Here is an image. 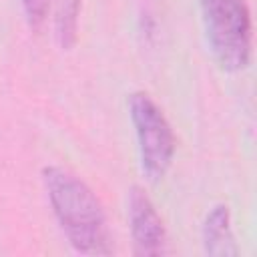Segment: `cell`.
Segmentation results:
<instances>
[{"label":"cell","mask_w":257,"mask_h":257,"mask_svg":"<svg viewBox=\"0 0 257 257\" xmlns=\"http://www.w3.org/2000/svg\"><path fill=\"white\" fill-rule=\"evenodd\" d=\"M20 4H22V10H24L28 26L38 30L46 20L48 8H50V0H20Z\"/></svg>","instance_id":"cell-7"},{"label":"cell","mask_w":257,"mask_h":257,"mask_svg":"<svg viewBox=\"0 0 257 257\" xmlns=\"http://www.w3.org/2000/svg\"><path fill=\"white\" fill-rule=\"evenodd\" d=\"M203 249L211 257H237L239 247L235 243L231 227V211L225 203H219L209 209L201 229Z\"/></svg>","instance_id":"cell-5"},{"label":"cell","mask_w":257,"mask_h":257,"mask_svg":"<svg viewBox=\"0 0 257 257\" xmlns=\"http://www.w3.org/2000/svg\"><path fill=\"white\" fill-rule=\"evenodd\" d=\"M128 110L137 133L141 169L149 181L157 183L171 169L177 147L175 133L159 104L147 92H133L128 96Z\"/></svg>","instance_id":"cell-3"},{"label":"cell","mask_w":257,"mask_h":257,"mask_svg":"<svg viewBox=\"0 0 257 257\" xmlns=\"http://www.w3.org/2000/svg\"><path fill=\"white\" fill-rule=\"evenodd\" d=\"M207 42L217 64L239 72L251 60V14L247 0H201Z\"/></svg>","instance_id":"cell-2"},{"label":"cell","mask_w":257,"mask_h":257,"mask_svg":"<svg viewBox=\"0 0 257 257\" xmlns=\"http://www.w3.org/2000/svg\"><path fill=\"white\" fill-rule=\"evenodd\" d=\"M128 227L133 237L135 255L139 257H159L169 253V237L165 223L153 205L151 197L141 187H131L126 197Z\"/></svg>","instance_id":"cell-4"},{"label":"cell","mask_w":257,"mask_h":257,"mask_svg":"<svg viewBox=\"0 0 257 257\" xmlns=\"http://www.w3.org/2000/svg\"><path fill=\"white\" fill-rule=\"evenodd\" d=\"M42 183L72 249L84 255H110L114 251L112 237L104 209L92 189L80 177L56 165L42 169Z\"/></svg>","instance_id":"cell-1"},{"label":"cell","mask_w":257,"mask_h":257,"mask_svg":"<svg viewBox=\"0 0 257 257\" xmlns=\"http://www.w3.org/2000/svg\"><path fill=\"white\" fill-rule=\"evenodd\" d=\"M80 0H54V36L62 50H70L78 38Z\"/></svg>","instance_id":"cell-6"}]
</instances>
